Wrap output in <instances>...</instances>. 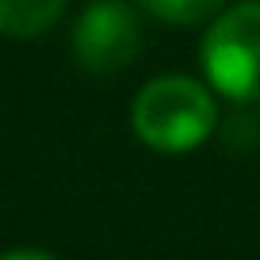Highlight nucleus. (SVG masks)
I'll list each match as a JSON object with an SVG mask.
<instances>
[{"instance_id":"nucleus-5","label":"nucleus","mask_w":260,"mask_h":260,"mask_svg":"<svg viewBox=\"0 0 260 260\" xmlns=\"http://www.w3.org/2000/svg\"><path fill=\"white\" fill-rule=\"evenodd\" d=\"M149 16L165 19V23H176V27H195L203 19H214L222 12L226 0H142Z\"/></svg>"},{"instance_id":"nucleus-1","label":"nucleus","mask_w":260,"mask_h":260,"mask_svg":"<svg viewBox=\"0 0 260 260\" xmlns=\"http://www.w3.org/2000/svg\"><path fill=\"white\" fill-rule=\"evenodd\" d=\"M214 122H218V104L211 84L184 73L153 77L130 104L134 138L153 153H191L211 138Z\"/></svg>"},{"instance_id":"nucleus-4","label":"nucleus","mask_w":260,"mask_h":260,"mask_svg":"<svg viewBox=\"0 0 260 260\" xmlns=\"http://www.w3.org/2000/svg\"><path fill=\"white\" fill-rule=\"evenodd\" d=\"M69 0H0V35L4 39H39L61 19Z\"/></svg>"},{"instance_id":"nucleus-6","label":"nucleus","mask_w":260,"mask_h":260,"mask_svg":"<svg viewBox=\"0 0 260 260\" xmlns=\"http://www.w3.org/2000/svg\"><path fill=\"white\" fill-rule=\"evenodd\" d=\"M0 260H57V256L46 249H4Z\"/></svg>"},{"instance_id":"nucleus-3","label":"nucleus","mask_w":260,"mask_h":260,"mask_svg":"<svg viewBox=\"0 0 260 260\" xmlns=\"http://www.w3.org/2000/svg\"><path fill=\"white\" fill-rule=\"evenodd\" d=\"M73 61L84 73H122L142 50V19L126 0H92L69 35Z\"/></svg>"},{"instance_id":"nucleus-2","label":"nucleus","mask_w":260,"mask_h":260,"mask_svg":"<svg viewBox=\"0 0 260 260\" xmlns=\"http://www.w3.org/2000/svg\"><path fill=\"white\" fill-rule=\"evenodd\" d=\"M199 65L211 92L237 104L260 100V0L222 8L199 42Z\"/></svg>"}]
</instances>
